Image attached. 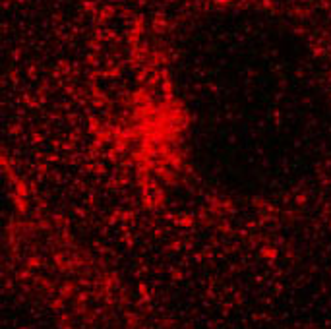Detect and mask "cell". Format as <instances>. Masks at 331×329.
<instances>
[{
  "label": "cell",
  "mask_w": 331,
  "mask_h": 329,
  "mask_svg": "<svg viewBox=\"0 0 331 329\" xmlns=\"http://www.w3.org/2000/svg\"><path fill=\"white\" fill-rule=\"evenodd\" d=\"M163 95L188 167L213 190L285 205L331 184V49L304 17L203 8L170 39Z\"/></svg>",
  "instance_id": "1"
}]
</instances>
